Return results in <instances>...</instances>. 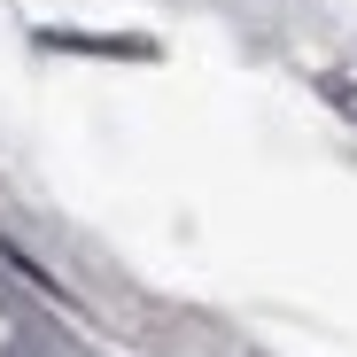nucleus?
Here are the masks:
<instances>
[{"instance_id":"f257e3e1","label":"nucleus","mask_w":357,"mask_h":357,"mask_svg":"<svg viewBox=\"0 0 357 357\" xmlns=\"http://www.w3.org/2000/svg\"><path fill=\"white\" fill-rule=\"evenodd\" d=\"M0 357H47L39 342H8V349H0Z\"/></svg>"}]
</instances>
